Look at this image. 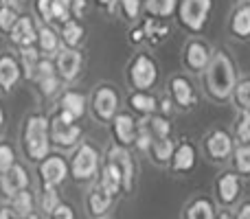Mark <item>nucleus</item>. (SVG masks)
<instances>
[{"mask_svg": "<svg viewBox=\"0 0 250 219\" xmlns=\"http://www.w3.org/2000/svg\"><path fill=\"white\" fill-rule=\"evenodd\" d=\"M110 125H112L114 142L129 149V147L134 145V138H136V132H138V120L134 119L129 112H119Z\"/></svg>", "mask_w": 250, "mask_h": 219, "instance_id": "nucleus-16", "label": "nucleus"}, {"mask_svg": "<svg viewBox=\"0 0 250 219\" xmlns=\"http://www.w3.org/2000/svg\"><path fill=\"white\" fill-rule=\"evenodd\" d=\"M70 9H73V18L82 20L88 13V9H90V2L88 0H70Z\"/></svg>", "mask_w": 250, "mask_h": 219, "instance_id": "nucleus-46", "label": "nucleus"}, {"mask_svg": "<svg viewBox=\"0 0 250 219\" xmlns=\"http://www.w3.org/2000/svg\"><path fill=\"white\" fill-rule=\"evenodd\" d=\"M16 162H18V151H16V147H13L11 140L2 138V140H0V171H7V169L13 167Z\"/></svg>", "mask_w": 250, "mask_h": 219, "instance_id": "nucleus-39", "label": "nucleus"}, {"mask_svg": "<svg viewBox=\"0 0 250 219\" xmlns=\"http://www.w3.org/2000/svg\"><path fill=\"white\" fill-rule=\"evenodd\" d=\"M16 55H18V61H20V66H22V77H24V81L33 83L35 75H38V66H40V61H42L44 55L38 51V46L18 48Z\"/></svg>", "mask_w": 250, "mask_h": 219, "instance_id": "nucleus-24", "label": "nucleus"}, {"mask_svg": "<svg viewBox=\"0 0 250 219\" xmlns=\"http://www.w3.org/2000/svg\"><path fill=\"white\" fill-rule=\"evenodd\" d=\"M9 204H11V208L20 217L31 215V213L38 211V191H35L33 186H29V189H22L20 193H16L11 199H9Z\"/></svg>", "mask_w": 250, "mask_h": 219, "instance_id": "nucleus-26", "label": "nucleus"}, {"mask_svg": "<svg viewBox=\"0 0 250 219\" xmlns=\"http://www.w3.org/2000/svg\"><path fill=\"white\" fill-rule=\"evenodd\" d=\"M235 68L226 53H215L207 66V88L217 101H224L235 90Z\"/></svg>", "mask_w": 250, "mask_h": 219, "instance_id": "nucleus-4", "label": "nucleus"}, {"mask_svg": "<svg viewBox=\"0 0 250 219\" xmlns=\"http://www.w3.org/2000/svg\"><path fill=\"white\" fill-rule=\"evenodd\" d=\"M143 33H145V42L151 44V46H158L165 40L169 38V24L165 20H158V18H145L141 22Z\"/></svg>", "mask_w": 250, "mask_h": 219, "instance_id": "nucleus-25", "label": "nucleus"}, {"mask_svg": "<svg viewBox=\"0 0 250 219\" xmlns=\"http://www.w3.org/2000/svg\"><path fill=\"white\" fill-rule=\"evenodd\" d=\"M230 31L237 38H250V4H244L235 11L233 20H230Z\"/></svg>", "mask_w": 250, "mask_h": 219, "instance_id": "nucleus-33", "label": "nucleus"}, {"mask_svg": "<svg viewBox=\"0 0 250 219\" xmlns=\"http://www.w3.org/2000/svg\"><path fill=\"white\" fill-rule=\"evenodd\" d=\"M235 167L242 173H250V147H239L235 151Z\"/></svg>", "mask_w": 250, "mask_h": 219, "instance_id": "nucleus-45", "label": "nucleus"}, {"mask_svg": "<svg viewBox=\"0 0 250 219\" xmlns=\"http://www.w3.org/2000/svg\"><path fill=\"white\" fill-rule=\"evenodd\" d=\"M22 66L18 61L16 51H0V92L9 95L22 81Z\"/></svg>", "mask_w": 250, "mask_h": 219, "instance_id": "nucleus-13", "label": "nucleus"}, {"mask_svg": "<svg viewBox=\"0 0 250 219\" xmlns=\"http://www.w3.org/2000/svg\"><path fill=\"white\" fill-rule=\"evenodd\" d=\"M97 184H99L101 189L105 191V193L112 195L114 199H117L119 195L123 193V176H121L119 167L112 162V160L104 158L101 171H99V176H97Z\"/></svg>", "mask_w": 250, "mask_h": 219, "instance_id": "nucleus-17", "label": "nucleus"}, {"mask_svg": "<svg viewBox=\"0 0 250 219\" xmlns=\"http://www.w3.org/2000/svg\"><path fill=\"white\" fill-rule=\"evenodd\" d=\"M29 186H33L31 171L24 162L18 160L7 171H0V202H9L16 193H20L22 189H29Z\"/></svg>", "mask_w": 250, "mask_h": 219, "instance_id": "nucleus-9", "label": "nucleus"}, {"mask_svg": "<svg viewBox=\"0 0 250 219\" xmlns=\"http://www.w3.org/2000/svg\"><path fill=\"white\" fill-rule=\"evenodd\" d=\"M173 151H176V145H173L171 136L167 138H154V142H151V149H149V156L154 162L158 164H165L171 160Z\"/></svg>", "mask_w": 250, "mask_h": 219, "instance_id": "nucleus-32", "label": "nucleus"}, {"mask_svg": "<svg viewBox=\"0 0 250 219\" xmlns=\"http://www.w3.org/2000/svg\"><path fill=\"white\" fill-rule=\"evenodd\" d=\"M151 142H154V136H151L149 127H147V119L138 120V132H136V138H134V147H136V151H141V154H149Z\"/></svg>", "mask_w": 250, "mask_h": 219, "instance_id": "nucleus-37", "label": "nucleus"}, {"mask_svg": "<svg viewBox=\"0 0 250 219\" xmlns=\"http://www.w3.org/2000/svg\"><path fill=\"white\" fill-rule=\"evenodd\" d=\"M4 123H7V114H4V108L0 103V140L4 138Z\"/></svg>", "mask_w": 250, "mask_h": 219, "instance_id": "nucleus-51", "label": "nucleus"}, {"mask_svg": "<svg viewBox=\"0 0 250 219\" xmlns=\"http://www.w3.org/2000/svg\"><path fill=\"white\" fill-rule=\"evenodd\" d=\"M129 42H132V44H143V42H145V33H143V26L141 24H136V26H134V29H129Z\"/></svg>", "mask_w": 250, "mask_h": 219, "instance_id": "nucleus-47", "label": "nucleus"}, {"mask_svg": "<svg viewBox=\"0 0 250 219\" xmlns=\"http://www.w3.org/2000/svg\"><path fill=\"white\" fill-rule=\"evenodd\" d=\"M20 219H46V217H44L40 211H35V213H31V215H24V217H20Z\"/></svg>", "mask_w": 250, "mask_h": 219, "instance_id": "nucleus-53", "label": "nucleus"}, {"mask_svg": "<svg viewBox=\"0 0 250 219\" xmlns=\"http://www.w3.org/2000/svg\"><path fill=\"white\" fill-rule=\"evenodd\" d=\"M38 29H40V22L33 13H22L18 18V22L13 24V29L9 31L7 40L13 48H26V46H35L38 42Z\"/></svg>", "mask_w": 250, "mask_h": 219, "instance_id": "nucleus-12", "label": "nucleus"}, {"mask_svg": "<svg viewBox=\"0 0 250 219\" xmlns=\"http://www.w3.org/2000/svg\"><path fill=\"white\" fill-rule=\"evenodd\" d=\"M0 219H20V215L13 211L9 202H0Z\"/></svg>", "mask_w": 250, "mask_h": 219, "instance_id": "nucleus-48", "label": "nucleus"}, {"mask_svg": "<svg viewBox=\"0 0 250 219\" xmlns=\"http://www.w3.org/2000/svg\"><path fill=\"white\" fill-rule=\"evenodd\" d=\"M73 18V9H70V0H53V9H51V22L55 26L64 24Z\"/></svg>", "mask_w": 250, "mask_h": 219, "instance_id": "nucleus-38", "label": "nucleus"}, {"mask_svg": "<svg viewBox=\"0 0 250 219\" xmlns=\"http://www.w3.org/2000/svg\"><path fill=\"white\" fill-rule=\"evenodd\" d=\"M143 9L149 18L165 20V18H171L176 13L178 0H143Z\"/></svg>", "mask_w": 250, "mask_h": 219, "instance_id": "nucleus-29", "label": "nucleus"}, {"mask_svg": "<svg viewBox=\"0 0 250 219\" xmlns=\"http://www.w3.org/2000/svg\"><path fill=\"white\" fill-rule=\"evenodd\" d=\"M169 92H171V99L176 105H180V108H193L195 90H193V83L187 77L176 75V77L169 79Z\"/></svg>", "mask_w": 250, "mask_h": 219, "instance_id": "nucleus-20", "label": "nucleus"}, {"mask_svg": "<svg viewBox=\"0 0 250 219\" xmlns=\"http://www.w3.org/2000/svg\"><path fill=\"white\" fill-rule=\"evenodd\" d=\"M171 99H169V97H165V99H160L158 101V114H163V116H169L171 114Z\"/></svg>", "mask_w": 250, "mask_h": 219, "instance_id": "nucleus-50", "label": "nucleus"}, {"mask_svg": "<svg viewBox=\"0 0 250 219\" xmlns=\"http://www.w3.org/2000/svg\"><path fill=\"white\" fill-rule=\"evenodd\" d=\"M35 176H38V189H62V184L70 178L68 158L57 149L51 151L46 158L35 164Z\"/></svg>", "mask_w": 250, "mask_h": 219, "instance_id": "nucleus-5", "label": "nucleus"}, {"mask_svg": "<svg viewBox=\"0 0 250 219\" xmlns=\"http://www.w3.org/2000/svg\"><path fill=\"white\" fill-rule=\"evenodd\" d=\"M51 134H48V114L42 110H31L20 125V151L29 164H38L51 154Z\"/></svg>", "mask_w": 250, "mask_h": 219, "instance_id": "nucleus-1", "label": "nucleus"}, {"mask_svg": "<svg viewBox=\"0 0 250 219\" xmlns=\"http://www.w3.org/2000/svg\"><path fill=\"white\" fill-rule=\"evenodd\" d=\"M62 202H64V199H62L60 189H38V211L42 213L44 217L51 215Z\"/></svg>", "mask_w": 250, "mask_h": 219, "instance_id": "nucleus-31", "label": "nucleus"}, {"mask_svg": "<svg viewBox=\"0 0 250 219\" xmlns=\"http://www.w3.org/2000/svg\"><path fill=\"white\" fill-rule=\"evenodd\" d=\"M33 83H35V90H38V95L42 97V99L51 101V99H57V97H60V92L64 90V88H62L64 83H62V79L57 77V73H55V61H53V57H42Z\"/></svg>", "mask_w": 250, "mask_h": 219, "instance_id": "nucleus-11", "label": "nucleus"}, {"mask_svg": "<svg viewBox=\"0 0 250 219\" xmlns=\"http://www.w3.org/2000/svg\"><path fill=\"white\" fill-rule=\"evenodd\" d=\"M57 108L68 112V114H73L77 120H82L83 116H86L88 112V99L83 92L79 90H73V88H64V90L60 92V97H57Z\"/></svg>", "mask_w": 250, "mask_h": 219, "instance_id": "nucleus-18", "label": "nucleus"}, {"mask_svg": "<svg viewBox=\"0 0 250 219\" xmlns=\"http://www.w3.org/2000/svg\"><path fill=\"white\" fill-rule=\"evenodd\" d=\"M20 16H22L20 7H16V4H0V35L7 38L9 31L13 29V24L18 22Z\"/></svg>", "mask_w": 250, "mask_h": 219, "instance_id": "nucleus-35", "label": "nucleus"}, {"mask_svg": "<svg viewBox=\"0 0 250 219\" xmlns=\"http://www.w3.org/2000/svg\"><path fill=\"white\" fill-rule=\"evenodd\" d=\"M38 51L44 57H55L62 48V40H60V29L55 24H42L40 22L38 29V42H35Z\"/></svg>", "mask_w": 250, "mask_h": 219, "instance_id": "nucleus-19", "label": "nucleus"}, {"mask_svg": "<svg viewBox=\"0 0 250 219\" xmlns=\"http://www.w3.org/2000/svg\"><path fill=\"white\" fill-rule=\"evenodd\" d=\"M60 29V40H62V46H68V48H79L86 40V26L82 24V20L77 18H70L68 22L57 26Z\"/></svg>", "mask_w": 250, "mask_h": 219, "instance_id": "nucleus-23", "label": "nucleus"}, {"mask_svg": "<svg viewBox=\"0 0 250 219\" xmlns=\"http://www.w3.org/2000/svg\"><path fill=\"white\" fill-rule=\"evenodd\" d=\"M112 204H114V198L110 193H105V191L101 189L97 182L86 191V195H83L86 215L90 217V219H104V217H108Z\"/></svg>", "mask_w": 250, "mask_h": 219, "instance_id": "nucleus-15", "label": "nucleus"}, {"mask_svg": "<svg viewBox=\"0 0 250 219\" xmlns=\"http://www.w3.org/2000/svg\"><path fill=\"white\" fill-rule=\"evenodd\" d=\"M235 101H237L239 108L244 110H250V79H244V81L235 83Z\"/></svg>", "mask_w": 250, "mask_h": 219, "instance_id": "nucleus-42", "label": "nucleus"}, {"mask_svg": "<svg viewBox=\"0 0 250 219\" xmlns=\"http://www.w3.org/2000/svg\"><path fill=\"white\" fill-rule=\"evenodd\" d=\"M208 61H211V51H208V46L204 42L191 40V42L185 46V64L189 66L191 70L207 68Z\"/></svg>", "mask_w": 250, "mask_h": 219, "instance_id": "nucleus-21", "label": "nucleus"}, {"mask_svg": "<svg viewBox=\"0 0 250 219\" xmlns=\"http://www.w3.org/2000/svg\"><path fill=\"white\" fill-rule=\"evenodd\" d=\"M235 219H250V202L244 204V206L239 208V213H237V217Z\"/></svg>", "mask_w": 250, "mask_h": 219, "instance_id": "nucleus-52", "label": "nucleus"}, {"mask_svg": "<svg viewBox=\"0 0 250 219\" xmlns=\"http://www.w3.org/2000/svg\"><path fill=\"white\" fill-rule=\"evenodd\" d=\"M237 193H239V180H237V176H233V173H224V176L217 180V195H220V202L222 204L235 202Z\"/></svg>", "mask_w": 250, "mask_h": 219, "instance_id": "nucleus-30", "label": "nucleus"}, {"mask_svg": "<svg viewBox=\"0 0 250 219\" xmlns=\"http://www.w3.org/2000/svg\"><path fill=\"white\" fill-rule=\"evenodd\" d=\"M127 81L134 90H151L158 81V66L147 53H136L127 66Z\"/></svg>", "mask_w": 250, "mask_h": 219, "instance_id": "nucleus-7", "label": "nucleus"}, {"mask_svg": "<svg viewBox=\"0 0 250 219\" xmlns=\"http://www.w3.org/2000/svg\"><path fill=\"white\" fill-rule=\"evenodd\" d=\"M101 164H104L101 151L90 140H82L68 156L70 178L79 184H88L95 180L101 171Z\"/></svg>", "mask_w": 250, "mask_h": 219, "instance_id": "nucleus-3", "label": "nucleus"}, {"mask_svg": "<svg viewBox=\"0 0 250 219\" xmlns=\"http://www.w3.org/2000/svg\"><path fill=\"white\" fill-rule=\"evenodd\" d=\"M127 105H129V110L136 112L143 119H147V116L158 112V99H156L149 90H134L132 95L127 97Z\"/></svg>", "mask_w": 250, "mask_h": 219, "instance_id": "nucleus-22", "label": "nucleus"}, {"mask_svg": "<svg viewBox=\"0 0 250 219\" xmlns=\"http://www.w3.org/2000/svg\"><path fill=\"white\" fill-rule=\"evenodd\" d=\"M51 9H53V0H33V16L38 18V22H42V24H53Z\"/></svg>", "mask_w": 250, "mask_h": 219, "instance_id": "nucleus-41", "label": "nucleus"}, {"mask_svg": "<svg viewBox=\"0 0 250 219\" xmlns=\"http://www.w3.org/2000/svg\"><path fill=\"white\" fill-rule=\"evenodd\" d=\"M0 4H16V7H20L22 0H0Z\"/></svg>", "mask_w": 250, "mask_h": 219, "instance_id": "nucleus-54", "label": "nucleus"}, {"mask_svg": "<svg viewBox=\"0 0 250 219\" xmlns=\"http://www.w3.org/2000/svg\"><path fill=\"white\" fill-rule=\"evenodd\" d=\"M207 151L211 158L215 160H224L226 156L233 151V140H230V136L226 132H222V129H217V132H213L211 136H208L207 140Z\"/></svg>", "mask_w": 250, "mask_h": 219, "instance_id": "nucleus-27", "label": "nucleus"}, {"mask_svg": "<svg viewBox=\"0 0 250 219\" xmlns=\"http://www.w3.org/2000/svg\"><path fill=\"white\" fill-rule=\"evenodd\" d=\"M147 127H149V132L154 138L171 136V120H169V116H163V114H158V112L147 116Z\"/></svg>", "mask_w": 250, "mask_h": 219, "instance_id": "nucleus-34", "label": "nucleus"}, {"mask_svg": "<svg viewBox=\"0 0 250 219\" xmlns=\"http://www.w3.org/2000/svg\"><path fill=\"white\" fill-rule=\"evenodd\" d=\"M46 219H77V211H75V206L70 202H62Z\"/></svg>", "mask_w": 250, "mask_h": 219, "instance_id": "nucleus-44", "label": "nucleus"}, {"mask_svg": "<svg viewBox=\"0 0 250 219\" xmlns=\"http://www.w3.org/2000/svg\"><path fill=\"white\" fill-rule=\"evenodd\" d=\"M95 4L99 9H104L105 13H114L119 7V0H95Z\"/></svg>", "mask_w": 250, "mask_h": 219, "instance_id": "nucleus-49", "label": "nucleus"}, {"mask_svg": "<svg viewBox=\"0 0 250 219\" xmlns=\"http://www.w3.org/2000/svg\"><path fill=\"white\" fill-rule=\"evenodd\" d=\"M119 11L127 22H136L143 11V0H119Z\"/></svg>", "mask_w": 250, "mask_h": 219, "instance_id": "nucleus-40", "label": "nucleus"}, {"mask_svg": "<svg viewBox=\"0 0 250 219\" xmlns=\"http://www.w3.org/2000/svg\"><path fill=\"white\" fill-rule=\"evenodd\" d=\"M55 61V73L62 79V83H75L83 73V53L79 48L62 46L60 53L53 57Z\"/></svg>", "mask_w": 250, "mask_h": 219, "instance_id": "nucleus-10", "label": "nucleus"}, {"mask_svg": "<svg viewBox=\"0 0 250 219\" xmlns=\"http://www.w3.org/2000/svg\"><path fill=\"white\" fill-rule=\"evenodd\" d=\"M239 2H244V4H250V0H239Z\"/></svg>", "mask_w": 250, "mask_h": 219, "instance_id": "nucleus-55", "label": "nucleus"}, {"mask_svg": "<svg viewBox=\"0 0 250 219\" xmlns=\"http://www.w3.org/2000/svg\"><path fill=\"white\" fill-rule=\"evenodd\" d=\"M195 167V149L191 142H180L171 156V169L176 173L191 171Z\"/></svg>", "mask_w": 250, "mask_h": 219, "instance_id": "nucleus-28", "label": "nucleus"}, {"mask_svg": "<svg viewBox=\"0 0 250 219\" xmlns=\"http://www.w3.org/2000/svg\"><path fill=\"white\" fill-rule=\"evenodd\" d=\"M187 219H215L213 204L202 198L195 199V202L189 204V208H187Z\"/></svg>", "mask_w": 250, "mask_h": 219, "instance_id": "nucleus-36", "label": "nucleus"}, {"mask_svg": "<svg viewBox=\"0 0 250 219\" xmlns=\"http://www.w3.org/2000/svg\"><path fill=\"white\" fill-rule=\"evenodd\" d=\"M237 136L239 140L250 142V110H244L237 119Z\"/></svg>", "mask_w": 250, "mask_h": 219, "instance_id": "nucleus-43", "label": "nucleus"}, {"mask_svg": "<svg viewBox=\"0 0 250 219\" xmlns=\"http://www.w3.org/2000/svg\"><path fill=\"white\" fill-rule=\"evenodd\" d=\"M48 134H51V147L57 151H73L83 140V127L79 120L68 112L55 108L48 116Z\"/></svg>", "mask_w": 250, "mask_h": 219, "instance_id": "nucleus-2", "label": "nucleus"}, {"mask_svg": "<svg viewBox=\"0 0 250 219\" xmlns=\"http://www.w3.org/2000/svg\"><path fill=\"white\" fill-rule=\"evenodd\" d=\"M213 0H178V18H180V24L185 29L200 33L204 29L208 20V13H211Z\"/></svg>", "mask_w": 250, "mask_h": 219, "instance_id": "nucleus-8", "label": "nucleus"}, {"mask_svg": "<svg viewBox=\"0 0 250 219\" xmlns=\"http://www.w3.org/2000/svg\"><path fill=\"white\" fill-rule=\"evenodd\" d=\"M105 158L112 160V162L119 167V171H121V176H123V193H132L134 182H136V164H134V158H132V154H129V149L114 142V145L108 149Z\"/></svg>", "mask_w": 250, "mask_h": 219, "instance_id": "nucleus-14", "label": "nucleus"}, {"mask_svg": "<svg viewBox=\"0 0 250 219\" xmlns=\"http://www.w3.org/2000/svg\"><path fill=\"white\" fill-rule=\"evenodd\" d=\"M119 105H121V97L117 88L110 83H99L88 101V108L99 123H112V119L119 114Z\"/></svg>", "mask_w": 250, "mask_h": 219, "instance_id": "nucleus-6", "label": "nucleus"}]
</instances>
